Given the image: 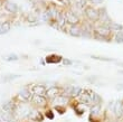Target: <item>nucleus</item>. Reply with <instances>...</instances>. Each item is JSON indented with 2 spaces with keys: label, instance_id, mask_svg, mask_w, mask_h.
Wrapping results in <instances>:
<instances>
[{
  "label": "nucleus",
  "instance_id": "20",
  "mask_svg": "<svg viewBox=\"0 0 123 122\" xmlns=\"http://www.w3.org/2000/svg\"><path fill=\"white\" fill-rule=\"evenodd\" d=\"M90 1L93 3H101L102 2V0H90Z\"/></svg>",
  "mask_w": 123,
  "mask_h": 122
},
{
  "label": "nucleus",
  "instance_id": "9",
  "mask_svg": "<svg viewBox=\"0 0 123 122\" xmlns=\"http://www.w3.org/2000/svg\"><path fill=\"white\" fill-rule=\"evenodd\" d=\"M18 96L21 99V101H23V102H27V101H30V100H31L32 93H31V91H30L29 89L26 86V87H23V89L19 91Z\"/></svg>",
  "mask_w": 123,
  "mask_h": 122
},
{
  "label": "nucleus",
  "instance_id": "16",
  "mask_svg": "<svg viewBox=\"0 0 123 122\" xmlns=\"http://www.w3.org/2000/svg\"><path fill=\"white\" fill-rule=\"evenodd\" d=\"M19 75H16V74H8L6 76H3V81L5 82H10V81L15 80V78H18Z\"/></svg>",
  "mask_w": 123,
  "mask_h": 122
},
{
  "label": "nucleus",
  "instance_id": "18",
  "mask_svg": "<svg viewBox=\"0 0 123 122\" xmlns=\"http://www.w3.org/2000/svg\"><path fill=\"white\" fill-rule=\"evenodd\" d=\"M44 116L46 118H48V119H54V113H53V110H47L45 113H44Z\"/></svg>",
  "mask_w": 123,
  "mask_h": 122
},
{
  "label": "nucleus",
  "instance_id": "8",
  "mask_svg": "<svg viewBox=\"0 0 123 122\" xmlns=\"http://www.w3.org/2000/svg\"><path fill=\"white\" fill-rule=\"evenodd\" d=\"M31 121L34 122H40L43 121V118H44V114H43L38 109H36V108H32L31 111L29 113V116H28Z\"/></svg>",
  "mask_w": 123,
  "mask_h": 122
},
{
  "label": "nucleus",
  "instance_id": "3",
  "mask_svg": "<svg viewBox=\"0 0 123 122\" xmlns=\"http://www.w3.org/2000/svg\"><path fill=\"white\" fill-rule=\"evenodd\" d=\"M64 13H65L66 24H68L69 26H74V25H78L80 24V18H78V16L72 9L66 10Z\"/></svg>",
  "mask_w": 123,
  "mask_h": 122
},
{
  "label": "nucleus",
  "instance_id": "24",
  "mask_svg": "<svg viewBox=\"0 0 123 122\" xmlns=\"http://www.w3.org/2000/svg\"></svg>",
  "mask_w": 123,
  "mask_h": 122
},
{
  "label": "nucleus",
  "instance_id": "23",
  "mask_svg": "<svg viewBox=\"0 0 123 122\" xmlns=\"http://www.w3.org/2000/svg\"><path fill=\"white\" fill-rule=\"evenodd\" d=\"M66 122H67V121H66Z\"/></svg>",
  "mask_w": 123,
  "mask_h": 122
},
{
  "label": "nucleus",
  "instance_id": "12",
  "mask_svg": "<svg viewBox=\"0 0 123 122\" xmlns=\"http://www.w3.org/2000/svg\"><path fill=\"white\" fill-rule=\"evenodd\" d=\"M63 61V58H62V56H59V55L57 54H52V55H48L47 57H46V62L47 63H50V64H57V63H59V62Z\"/></svg>",
  "mask_w": 123,
  "mask_h": 122
},
{
  "label": "nucleus",
  "instance_id": "2",
  "mask_svg": "<svg viewBox=\"0 0 123 122\" xmlns=\"http://www.w3.org/2000/svg\"><path fill=\"white\" fill-rule=\"evenodd\" d=\"M2 8H3V10H5L7 13H9V15H16V13L19 11L18 5H17L16 2H13V1H9V0H5V1H3Z\"/></svg>",
  "mask_w": 123,
  "mask_h": 122
},
{
  "label": "nucleus",
  "instance_id": "7",
  "mask_svg": "<svg viewBox=\"0 0 123 122\" xmlns=\"http://www.w3.org/2000/svg\"><path fill=\"white\" fill-rule=\"evenodd\" d=\"M30 101H31V103L36 108H43V106H45L46 103H47L46 96H39V95H32Z\"/></svg>",
  "mask_w": 123,
  "mask_h": 122
},
{
  "label": "nucleus",
  "instance_id": "5",
  "mask_svg": "<svg viewBox=\"0 0 123 122\" xmlns=\"http://www.w3.org/2000/svg\"><path fill=\"white\" fill-rule=\"evenodd\" d=\"M31 91L32 95H39V96H45L46 92H47V89L44 84H32L31 85Z\"/></svg>",
  "mask_w": 123,
  "mask_h": 122
},
{
  "label": "nucleus",
  "instance_id": "1",
  "mask_svg": "<svg viewBox=\"0 0 123 122\" xmlns=\"http://www.w3.org/2000/svg\"><path fill=\"white\" fill-rule=\"evenodd\" d=\"M31 106L28 102H21L17 103V106L15 109V112H13V116L17 120L18 119H25V118H28L29 116V113L31 111Z\"/></svg>",
  "mask_w": 123,
  "mask_h": 122
},
{
  "label": "nucleus",
  "instance_id": "6",
  "mask_svg": "<svg viewBox=\"0 0 123 122\" xmlns=\"http://www.w3.org/2000/svg\"><path fill=\"white\" fill-rule=\"evenodd\" d=\"M62 94V90L61 87L58 86H52L47 89V92H46V99L47 100H55L57 96H59Z\"/></svg>",
  "mask_w": 123,
  "mask_h": 122
},
{
  "label": "nucleus",
  "instance_id": "19",
  "mask_svg": "<svg viewBox=\"0 0 123 122\" xmlns=\"http://www.w3.org/2000/svg\"><path fill=\"white\" fill-rule=\"evenodd\" d=\"M63 63H64L65 65H71L72 64V61H69V59H64V58H63Z\"/></svg>",
  "mask_w": 123,
  "mask_h": 122
},
{
  "label": "nucleus",
  "instance_id": "22",
  "mask_svg": "<svg viewBox=\"0 0 123 122\" xmlns=\"http://www.w3.org/2000/svg\"><path fill=\"white\" fill-rule=\"evenodd\" d=\"M0 35H1V21H0Z\"/></svg>",
  "mask_w": 123,
  "mask_h": 122
},
{
  "label": "nucleus",
  "instance_id": "4",
  "mask_svg": "<svg viewBox=\"0 0 123 122\" xmlns=\"http://www.w3.org/2000/svg\"><path fill=\"white\" fill-rule=\"evenodd\" d=\"M84 13L90 21H98V18H100V11L98 10L94 9L92 7H85Z\"/></svg>",
  "mask_w": 123,
  "mask_h": 122
},
{
  "label": "nucleus",
  "instance_id": "17",
  "mask_svg": "<svg viewBox=\"0 0 123 122\" xmlns=\"http://www.w3.org/2000/svg\"><path fill=\"white\" fill-rule=\"evenodd\" d=\"M26 20L28 23H36L37 21V17L35 15H32V13H27L26 15Z\"/></svg>",
  "mask_w": 123,
  "mask_h": 122
},
{
  "label": "nucleus",
  "instance_id": "14",
  "mask_svg": "<svg viewBox=\"0 0 123 122\" xmlns=\"http://www.w3.org/2000/svg\"><path fill=\"white\" fill-rule=\"evenodd\" d=\"M2 58L7 62H15L17 59H19V56L17 54H13V53H10V54H5L2 55Z\"/></svg>",
  "mask_w": 123,
  "mask_h": 122
},
{
  "label": "nucleus",
  "instance_id": "10",
  "mask_svg": "<svg viewBox=\"0 0 123 122\" xmlns=\"http://www.w3.org/2000/svg\"><path fill=\"white\" fill-rule=\"evenodd\" d=\"M17 106V102L13 101V100H10L8 102H6L5 104L2 105V110L3 112H7V113H13L15 112V109Z\"/></svg>",
  "mask_w": 123,
  "mask_h": 122
},
{
  "label": "nucleus",
  "instance_id": "11",
  "mask_svg": "<svg viewBox=\"0 0 123 122\" xmlns=\"http://www.w3.org/2000/svg\"><path fill=\"white\" fill-rule=\"evenodd\" d=\"M67 32L73 37H80V36H82V27L80 25L69 26Z\"/></svg>",
  "mask_w": 123,
  "mask_h": 122
},
{
  "label": "nucleus",
  "instance_id": "13",
  "mask_svg": "<svg viewBox=\"0 0 123 122\" xmlns=\"http://www.w3.org/2000/svg\"><path fill=\"white\" fill-rule=\"evenodd\" d=\"M10 29H11V21H10V20L1 21V35L10 32Z\"/></svg>",
  "mask_w": 123,
  "mask_h": 122
},
{
  "label": "nucleus",
  "instance_id": "21",
  "mask_svg": "<svg viewBox=\"0 0 123 122\" xmlns=\"http://www.w3.org/2000/svg\"><path fill=\"white\" fill-rule=\"evenodd\" d=\"M3 1H5V0H0V9H1V8H2V5H3Z\"/></svg>",
  "mask_w": 123,
  "mask_h": 122
},
{
  "label": "nucleus",
  "instance_id": "15",
  "mask_svg": "<svg viewBox=\"0 0 123 122\" xmlns=\"http://www.w3.org/2000/svg\"><path fill=\"white\" fill-rule=\"evenodd\" d=\"M114 112L117 114V116H122V112H123V105L121 102H117L115 103V110H114Z\"/></svg>",
  "mask_w": 123,
  "mask_h": 122
}]
</instances>
